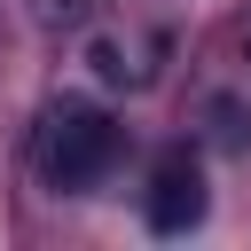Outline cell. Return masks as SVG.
<instances>
[{
  "label": "cell",
  "instance_id": "obj_2",
  "mask_svg": "<svg viewBox=\"0 0 251 251\" xmlns=\"http://www.w3.org/2000/svg\"><path fill=\"white\" fill-rule=\"evenodd\" d=\"M204 220V165L188 157V149H173V157H157V173H149V227L157 235H188Z\"/></svg>",
  "mask_w": 251,
  "mask_h": 251
},
{
  "label": "cell",
  "instance_id": "obj_1",
  "mask_svg": "<svg viewBox=\"0 0 251 251\" xmlns=\"http://www.w3.org/2000/svg\"><path fill=\"white\" fill-rule=\"evenodd\" d=\"M110 165H118V118L94 110V102H55L47 126H39V180L55 196H78Z\"/></svg>",
  "mask_w": 251,
  "mask_h": 251
},
{
  "label": "cell",
  "instance_id": "obj_4",
  "mask_svg": "<svg viewBox=\"0 0 251 251\" xmlns=\"http://www.w3.org/2000/svg\"><path fill=\"white\" fill-rule=\"evenodd\" d=\"M235 55H243V63H251V16H243V31H235Z\"/></svg>",
  "mask_w": 251,
  "mask_h": 251
},
{
  "label": "cell",
  "instance_id": "obj_3",
  "mask_svg": "<svg viewBox=\"0 0 251 251\" xmlns=\"http://www.w3.org/2000/svg\"><path fill=\"white\" fill-rule=\"evenodd\" d=\"M86 8H94V0H31V16H39L47 31H63V24H86Z\"/></svg>",
  "mask_w": 251,
  "mask_h": 251
}]
</instances>
